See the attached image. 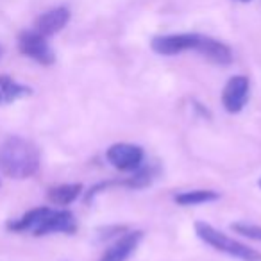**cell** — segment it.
I'll return each instance as SVG.
<instances>
[{
    "mask_svg": "<svg viewBox=\"0 0 261 261\" xmlns=\"http://www.w3.org/2000/svg\"><path fill=\"white\" fill-rule=\"evenodd\" d=\"M0 58H2V45H0Z\"/></svg>",
    "mask_w": 261,
    "mask_h": 261,
    "instance_id": "cell-18",
    "label": "cell"
},
{
    "mask_svg": "<svg viewBox=\"0 0 261 261\" xmlns=\"http://www.w3.org/2000/svg\"><path fill=\"white\" fill-rule=\"evenodd\" d=\"M250 95V83L249 77L234 75L225 83L224 91H222V104L224 109L231 115L240 113L249 102Z\"/></svg>",
    "mask_w": 261,
    "mask_h": 261,
    "instance_id": "cell-7",
    "label": "cell"
},
{
    "mask_svg": "<svg viewBox=\"0 0 261 261\" xmlns=\"http://www.w3.org/2000/svg\"><path fill=\"white\" fill-rule=\"evenodd\" d=\"M0 185H2V182H0Z\"/></svg>",
    "mask_w": 261,
    "mask_h": 261,
    "instance_id": "cell-20",
    "label": "cell"
},
{
    "mask_svg": "<svg viewBox=\"0 0 261 261\" xmlns=\"http://www.w3.org/2000/svg\"><path fill=\"white\" fill-rule=\"evenodd\" d=\"M202 34L181 33V34H161L154 36L150 41V48L160 56H177L182 52L197 50Z\"/></svg>",
    "mask_w": 261,
    "mask_h": 261,
    "instance_id": "cell-4",
    "label": "cell"
},
{
    "mask_svg": "<svg viewBox=\"0 0 261 261\" xmlns=\"http://www.w3.org/2000/svg\"><path fill=\"white\" fill-rule=\"evenodd\" d=\"M75 231H77V220L72 211L52 210V207H48L47 213L41 217V220L33 229V236H45V234H52V232L73 234Z\"/></svg>",
    "mask_w": 261,
    "mask_h": 261,
    "instance_id": "cell-5",
    "label": "cell"
},
{
    "mask_svg": "<svg viewBox=\"0 0 261 261\" xmlns=\"http://www.w3.org/2000/svg\"><path fill=\"white\" fill-rule=\"evenodd\" d=\"M0 170L11 179L33 177L40 170V150L31 140L9 136L0 145Z\"/></svg>",
    "mask_w": 261,
    "mask_h": 261,
    "instance_id": "cell-1",
    "label": "cell"
},
{
    "mask_svg": "<svg viewBox=\"0 0 261 261\" xmlns=\"http://www.w3.org/2000/svg\"><path fill=\"white\" fill-rule=\"evenodd\" d=\"M218 199H220V195L213 190H190V192L177 193L174 197V200L179 206H199V204L213 202Z\"/></svg>",
    "mask_w": 261,
    "mask_h": 261,
    "instance_id": "cell-13",
    "label": "cell"
},
{
    "mask_svg": "<svg viewBox=\"0 0 261 261\" xmlns=\"http://www.w3.org/2000/svg\"><path fill=\"white\" fill-rule=\"evenodd\" d=\"M106 158L108 161L122 172H135L136 168L142 167L143 163V149L133 143H115L106 150Z\"/></svg>",
    "mask_w": 261,
    "mask_h": 261,
    "instance_id": "cell-6",
    "label": "cell"
},
{
    "mask_svg": "<svg viewBox=\"0 0 261 261\" xmlns=\"http://www.w3.org/2000/svg\"><path fill=\"white\" fill-rule=\"evenodd\" d=\"M231 229L234 232H238V234L242 236H247V238L250 240H256V242H261V227L259 225H252V224H232Z\"/></svg>",
    "mask_w": 261,
    "mask_h": 261,
    "instance_id": "cell-15",
    "label": "cell"
},
{
    "mask_svg": "<svg viewBox=\"0 0 261 261\" xmlns=\"http://www.w3.org/2000/svg\"><path fill=\"white\" fill-rule=\"evenodd\" d=\"M18 50L25 58L40 63L43 66H50L56 61V54L52 47L48 45V38L41 36L34 29L22 31L18 34Z\"/></svg>",
    "mask_w": 261,
    "mask_h": 261,
    "instance_id": "cell-3",
    "label": "cell"
},
{
    "mask_svg": "<svg viewBox=\"0 0 261 261\" xmlns=\"http://www.w3.org/2000/svg\"><path fill=\"white\" fill-rule=\"evenodd\" d=\"M238 2H243V4H247V2H250V0H238Z\"/></svg>",
    "mask_w": 261,
    "mask_h": 261,
    "instance_id": "cell-17",
    "label": "cell"
},
{
    "mask_svg": "<svg viewBox=\"0 0 261 261\" xmlns=\"http://www.w3.org/2000/svg\"><path fill=\"white\" fill-rule=\"evenodd\" d=\"M0 104H4V97H2V91H0Z\"/></svg>",
    "mask_w": 261,
    "mask_h": 261,
    "instance_id": "cell-16",
    "label": "cell"
},
{
    "mask_svg": "<svg viewBox=\"0 0 261 261\" xmlns=\"http://www.w3.org/2000/svg\"><path fill=\"white\" fill-rule=\"evenodd\" d=\"M257 186H259V188H261V179H259V181H257Z\"/></svg>",
    "mask_w": 261,
    "mask_h": 261,
    "instance_id": "cell-19",
    "label": "cell"
},
{
    "mask_svg": "<svg viewBox=\"0 0 261 261\" xmlns=\"http://www.w3.org/2000/svg\"><path fill=\"white\" fill-rule=\"evenodd\" d=\"M70 16H72V13H70V9L66 8V6H59V8L48 9V11H45L43 15L38 16L33 29L36 31V33H40L41 36L50 38L68 25Z\"/></svg>",
    "mask_w": 261,
    "mask_h": 261,
    "instance_id": "cell-8",
    "label": "cell"
},
{
    "mask_svg": "<svg viewBox=\"0 0 261 261\" xmlns=\"http://www.w3.org/2000/svg\"><path fill=\"white\" fill-rule=\"evenodd\" d=\"M0 91H2V97H4V104H11V102L29 97L33 93V90L29 86L16 83L11 75H6V73L0 75Z\"/></svg>",
    "mask_w": 261,
    "mask_h": 261,
    "instance_id": "cell-12",
    "label": "cell"
},
{
    "mask_svg": "<svg viewBox=\"0 0 261 261\" xmlns=\"http://www.w3.org/2000/svg\"><path fill=\"white\" fill-rule=\"evenodd\" d=\"M143 238L142 231H129L123 236H120L113 245H109L104 250V254L100 256L98 261H125L130 254L135 252L136 247L140 245Z\"/></svg>",
    "mask_w": 261,
    "mask_h": 261,
    "instance_id": "cell-9",
    "label": "cell"
},
{
    "mask_svg": "<svg viewBox=\"0 0 261 261\" xmlns=\"http://www.w3.org/2000/svg\"><path fill=\"white\" fill-rule=\"evenodd\" d=\"M202 58H206L207 61H211L213 65L218 66H227L232 63V50L229 45H225L224 41L215 40L211 36H204L200 38V43L197 47V50Z\"/></svg>",
    "mask_w": 261,
    "mask_h": 261,
    "instance_id": "cell-10",
    "label": "cell"
},
{
    "mask_svg": "<svg viewBox=\"0 0 261 261\" xmlns=\"http://www.w3.org/2000/svg\"><path fill=\"white\" fill-rule=\"evenodd\" d=\"M154 177H156L154 167H143L142 165L140 168H136L135 174L130 175L127 181H123V185L129 186V188H145L154 181Z\"/></svg>",
    "mask_w": 261,
    "mask_h": 261,
    "instance_id": "cell-14",
    "label": "cell"
},
{
    "mask_svg": "<svg viewBox=\"0 0 261 261\" xmlns=\"http://www.w3.org/2000/svg\"><path fill=\"white\" fill-rule=\"evenodd\" d=\"M195 232L206 245L213 247L218 252H224L231 257L242 261H261V254L256 252L254 249H249L243 243L236 242L234 238H229L227 234L220 232L218 229H215L213 225L206 224V222H197L195 224Z\"/></svg>",
    "mask_w": 261,
    "mask_h": 261,
    "instance_id": "cell-2",
    "label": "cell"
},
{
    "mask_svg": "<svg viewBox=\"0 0 261 261\" xmlns=\"http://www.w3.org/2000/svg\"><path fill=\"white\" fill-rule=\"evenodd\" d=\"M83 192V185H59L47 192V199L54 206H68Z\"/></svg>",
    "mask_w": 261,
    "mask_h": 261,
    "instance_id": "cell-11",
    "label": "cell"
}]
</instances>
